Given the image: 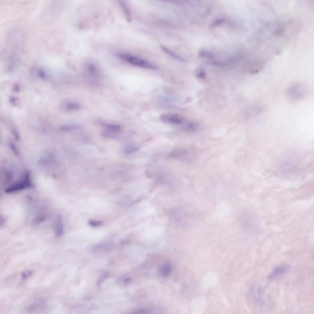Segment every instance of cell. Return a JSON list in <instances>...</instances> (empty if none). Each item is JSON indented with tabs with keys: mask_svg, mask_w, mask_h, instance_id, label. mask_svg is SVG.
Masks as SVG:
<instances>
[{
	"mask_svg": "<svg viewBox=\"0 0 314 314\" xmlns=\"http://www.w3.org/2000/svg\"><path fill=\"white\" fill-rule=\"evenodd\" d=\"M171 267L170 264L167 263L162 265L160 269V272L162 276H167L170 272Z\"/></svg>",
	"mask_w": 314,
	"mask_h": 314,
	"instance_id": "cell-15",
	"label": "cell"
},
{
	"mask_svg": "<svg viewBox=\"0 0 314 314\" xmlns=\"http://www.w3.org/2000/svg\"><path fill=\"white\" fill-rule=\"evenodd\" d=\"M160 118L164 122L178 124H181L183 121L182 117L180 116L170 113L162 114Z\"/></svg>",
	"mask_w": 314,
	"mask_h": 314,
	"instance_id": "cell-6",
	"label": "cell"
},
{
	"mask_svg": "<svg viewBox=\"0 0 314 314\" xmlns=\"http://www.w3.org/2000/svg\"><path fill=\"white\" fill-rule=\"evenodd\" d=\"M55 226L56 235L60 236L63 232V225L60 217L58 216L56 219Z\"/></svg>",
	"mask_w": 314,
	"mask_h": 314,
	"instance_id": "cell-12",
	"label": "cell"
},
{
	"mask_svg": "<svg viewBox=\"0 0 314 314\" xmlns=\"http://www.w3.org/2000/svg\"><path fill=\"white\" fill-rule=\"evenodd\" d=\"M81 108V105L75 101L66 100L62 101L59 105V108L62 111L71 112L77 111Z\"/></svg>",
	"mask_w": 314,
	"mask_h": 314,
	"instance_id": "cell-5",
	"label": "cell"
},
{
	"mask_svg": "<svg viewBox=\"0 0 314 314\" xmlns=\"http://www.w3.org/2000/svg\"><path fill=\"white\" fill-rule=\"evenodd\" d=\"M82 127L79 124H72L63 125L60 127V129L63 131H70L79 129Z\"/></svg>",
	"mask_w": 314,
	"mask_h": 314,
	"instance_id": "cell-13",
	"label": "cell"
},
{
	"mask_svg": "<svg viewBox=\"0 0 314 314\" xmlns=\"http://www.w3.org/2000/svg\"><path fill=\"white\" fill-rule=\"evenodd\" d=\"M147 312V311H146L145 310H143V309H142V310H140H140H136V311H135V312H134V313H139V314H140H140H141V313H145L146 312Z\"/></svg>",
	"mask_w": 314,
	"mask_h": 314,
	"instance_id": "cell-22",
	"label": "cell"
},
{
	"mask_svg": "<svg viewBox=\"0 0 314 314\" xmlns=\"http://www.w3.org/2000/svg\"><path fill=\"white\" fill-rule=\"evenodd\" d=\"M305 93V89L302 84L296 83L290 85L287 89L286 95L291 101H297L303 98Z\"/></svg>",
	"mask_w": 314,
	"mask_h": 314,
	"instance_id": "cell-3",
	"label": "cell"
},
{
	"mask_svg": "<svg viewBox=\"0 0 314 314\" xmlns=\"http://www.w3.org/2000/svg\"><path fill=\"white\" fill-rule=\"evenodd\" d=\"M98 123L105 129V131L113 135H116L121 132V127L119 124L108 123L101 121H98Z\"/></svg>",
	"mask_w": 314,
	"mask_h": 314,
	"instance_id": "cell-7",
	"label": "cell"
},
{
	"mask_svg": "<svg viewBox=\"0 0 314 314\" xmlns=\"http://www.w3.org/2000/svg\"><path fill=\"white\" fill-rule=\"evenodd\" d=\"M85 72L90 79L96 81L99 79L101 74L99 68L96 64L91 61L86 62L84 65Z\"/></svg>",
	"mask_w": 314,
	"mask_h": 314,
	"instance_id": "cell-4",
	"label": "cell"
},
{
	"mask_svg": "<svg viewBox=\"0 0 314 314\" xmlns=\"http://www.w3.org/2000/svg\"><path fill=\"white\" fill-rule=\"evenodd\" d=\"M89 224L94 227L100 226L103 224V223L100 221L91 220L88 222Z\"/></svg>",
	"mask_w": 314,
	"mask_h": 314,
	"instance_id": "cell-17",
	"label": "cell"
},
{
	"mask_svg": "<svg viewBox=\"0 0 314 314\" xmlns=\"http://www.w3.org/2000/svg\"><path fill=\"white\" fill-rule=\"evenodd\" d=\"M130 279L129 278H126L124 279V282L125 283H127L130 281Z\"/></svg>",
	"mask_w": 314,
	"mask_h": 314,
	"instance_id": "cell-23",
	"label": "cell"
},
{
	"mask_svg": "<svg viewBox=\"0 0 314 314\" xmlns=\"http://www.w3.org/2000/svg\"><path fill=\"white\" fill-rule=\"evenodd\" d=\"M224 20L223 19H219L214 21L211 25V27L218 26L224 22Z\"/></svg>",
	"mask_w": 314,
	"mask_h": 314,
	"instance_id": "cell-19",
	"label": "cell"
},
{
	"mask_svg": "<svg viewBox=\"0 0 314 314\" xmlns=\"http://www.w3.org/2000/svg\"><path fill=\"white\" fill-rule=\"evenodd\" d=\"M33 272L30 270H25L22 272L21 276L23 279H25L29 277L33 274Z\"/></svg>",
	"mask_w": 314,
	"mask_h": 314,
	"instance_id": "cell-18",
	"label": "cell"
},
{
	"mask_svg": "<svg viewBox=\"0 0 314 314\" xmlns=\"http://www.w3.org/2000/svg\"><path fill=\"white\" fill-rule=\"evenodd\" d=\"M117 55L121 59L136 66L152 70L157 68L155 66L147 60L128 53L119 52Z\"/></svg>",
	"mask_w": 314,
	"mask_h": 314,
	"instance_id": "cell-1",
	"label": "cell"
},
{
	"mask_svg": "<svg viewBox=\"0 0 314 314\" xmlns=\"http://www.w3.org/2000/svg\"><path fill=\"white\" fill-rule=\"evenodd\" d=\"M9 100L10 102L14 105H17L19 102L18 98L14 96L10 97L9 98Z\"/></svg>",
	"mask_w": 314,
	"mask_h": 314,
	"instance_id": "cell-20",
	"label": "cell"
},
{
	"mask_svg": "<svg viewBox=\"0 0 314 314\" xmlns=\"http://www.w3.org/2000/svg\"><path fill=\"white\" fill-rule=\"evenodd\" d=\"M139 149V147L137 146L130 145L124 149V152L126 155H128L136 152Z\"/></svg>",
	"mask_w": 314,
	"mask_h": 314,
	"instance_id": "cell-16",
	"label": "cell"
},
{
	"mask_svg": "<svg viewBox=\"0 0 314 314\" xmlns=\"http://www.w3.org/2000/svg\"><path fill=\"white\" fill-rule=\"evenodd\" d=\"M32 186L30 174L27 173L20 179L7 187L5 190L6 193H12L31 187Z\"/></svg>",
	"mask_w": 314,
	"mask_h": 314,
	"instance_id": "cell-2",
	"label": "cell"
},
{
	"mask_svg": "<svg viewBox=\"0 0 314 314\" xmlns=\"http://www.w3.org/2000/svg\"><path fill=\"white\" fill-rule=\"evenodd\" d=\"M119 3L125 15L126 19L128 22L131 20V15L130 10L127 6L123 1H119Z\"/></svg>",
	"mask_w": 314,
	"mask_h": 314,
	"instance_id": "cell-11",
	"label": "cell"
},
{
	"mask_svg": "<svg viewBox=\"0 0 314 314\" xmlns=\"http://www.w3.org/2000/svg\"><path fill=\"white\" fill-rule=\"evenodd\" d=\"M12 90L14 92H18L20 90V87L18 85L15 84L13 87Z\"/></svg>",
	"mask_w": 314,
	"mask_h": 314,
	"instance_id": "cell-21",
	"label": "cell"
},
{
	"mask_svg": "<svg viewBox=\"0 0 314 314\" xmlns=\"http://www.w3.org/2000/svg\"><path fill=\"white\" fill-rule=\"evenodd\" d=\"M289 269V266L287 265L279 266L275 267L273 271L268 275V279L276 278L286 272Z\"/></svg>",
	"mask_w": 314,
	"mask_h": 314,
	"instance_id": "cell-9",
	"label": "cell"
},
{
	"mask_svg": "<svg viewBox=\"0 0 314 314\" xmlns=\"http://www.w3.org/2000/svg\"><path fill=\"white\" fill-rule=\"evenodd\" d=\"M45 306V303L43 301H38L34 303L28 307L27 310L29 312H34L42 309Z\"/></svg>",
	"mask_w": 314,
	"mask_h": 314,
	"instance_id": "cell-10",
	"label": "cell"
},
{
	"mask_svg": "<svg viewBox=\"0 0 314 314\" xmlns=\"http://www.w3.org/2000/svg\"><path fill=\"white\" fill-rule=\"evenodd\" d=\"M31 74L32 76L35 78L45 80L48 78V75L46 71L38 67H33L31 70Z\"/></svg>",
	"mask_w": 314,
	"mask_h": 314,
	"instance_id": "cell-8",
	"label": "cell"
},
{
	"mask_svg": "<svg viewBox=\"0 0 314 314\" xmlns=\"http://www.w3.org/2000/svg\"><path fill=\"white\" fill-rule=\"evenodd\" d=\"M161 49L167 54L169 55L171 57L183 61H185V60L180 56H178L175 53H174L168 48L163 45H160Z\"/></svg>",
	"mask_w": 314,
	"mask_h": 314,
	"instance_id": "cell-14",
	"label": "cell"
}]
</instances>
